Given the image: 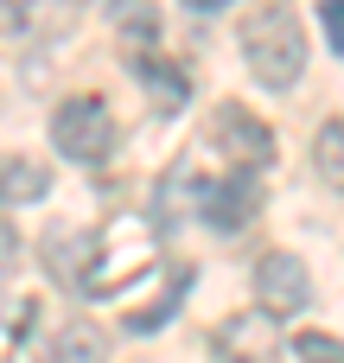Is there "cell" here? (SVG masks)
Listing matches in <instances>:
<instances>
[{
	"label": "cell",
	"mask_w": 344,
	"mask_h": 363,
	"mask_svg": "<svg viewBox=\"0 0 344 363\" xmlns=\"http://www.w3.org/2000/svg\"><path fill=\"white\" fill-rule=\"evenodd\" d=\"M243 57L255 70V83L268 89H294L306 70V32L294 19V6H255L243 19Z\"/></svg>",
	"instance_id": "cell-1"
},
{
	"label": "cell",
	"mask_w": 344,
	"mask_h": 363,
	"mask_svg": "<svg viewBox=\"0 0 344 363\" xmlns=\"http://www.w3.org/2000/svg\"><path fill=\"white\" fill-rule=\"evenodd\" d=\"M51 147H57L64 160H77V166H102V160L115 153V115H109V102H102V96H70V102H57V115H51Z\"/></svg>",
	"instance_id": "cell-2"
},
{
	"label": "cell",
	"mask_w": 344,
	"mask_h": 363,
	"mask_svg": "<svg viewBox=\"0 0 344 363\" xmlns=\"http://www.w3.org/2000/svg\"><path fill=\"white\" fill-rule=\"evenodd\" d=\"M102 268H89V294L96 300H109V294H121L134 274H147L153 268V230H140V217H115V230L102 236V255H96Z\"/></svg>",
	"instance_id": "cell-3"
},
{
	"label": "cell",
	"mask_w": 344,
	"mask_h": 363,
	"mask_svg": "<svg viewBox=\"0 0 344 363\" xmlns=\"http://www.w3.org/2000/svg\"><path fill=\"white\" fill-rule=\"evenodd\" d=\"M255 300H262L268 319L306 313V306H313V274H306V262L287 255V249H268V255L255 262Z\"/></svg>",
	"instance_id": "cell-4"
},
{
	"label": "cell",
	"mask_w": 344,
	"mask_h": 363,
	"mask_svg": "<svg viewBox=\"0 0 344 363\" xmlns=\"http://www.w3.org/2000/svg\"><path fill=\"white\" fill-rule=\"evenodd\" d=\"M211 351H217V363H274V351H281V319H268V313H236V319L217 325Z\"/></svg>",
	"instance_id": "cell-5"
},
{
	"label": "cell",
	"mask_w": 344,
	"mask_h": 363,
	"mask_svg": "<svg viewBox=\"0 0 344 363\" xmlns=\"http://www.w3.org/2000/svg\"><path fill=\"white\" fill-rule=\"evenodd\" d=\"M198 211H204V223H211V230H243V223L262 211V185H255V172H243V166H236L230 179L204 185Z\"/></svg>",
	"instance_id": "cell-6"
},
{
	"label": "cell",
	"mask_w": 344,
	"mask_h": 363,
	"mask_svg": "<svg viewBox=\"0 0 344 363\" xmlns=\"http://www.w3.org/2000/svg\"><path fill=\"white\" fill-rule=\"evenodd\" d=\"M211 134H217V147H230V153H236V160H243L249 172H262V166L274 160V134H268V128H262L255 115H243L236 102H223V108H217Z\"/></svg>",
	"instance_id": "cell-7"
},
{
	"label": "cell",
	"mask_w": 344,
	"mask_h": 363,
	"mask_svg": "<svg viewBox=\"0 0 344 363\" xmlns=\"http://www.w3.org/2000/svg\"><path fill=\"white\" fill-rule=\"evenodd\" d=\"M128 70H134V77L160 96V108H179V102L192 96V77H185V70H172L160 51H134V57H128Z\"/></svg>",
	"instance_id": "cell-8"
},
{
	"label": "cell",
	"mask_w": 344,
	"mask_h": 363,
	"mask_svg": "<svg viewBox=\"0 0 344 363\" xmlns=\"http://www.w3.org/2000/svg\"><path fill=\"white\" fill-rule=\"evenodd\" d=\"M192 281H198V274H192V262H179V268H172V281H166V294H160L153 306H140V313L128 319V332H134V338H147V332L172 325V313H179V300L192 294Z\"/></svg>",
	"instance_id": "cell-9"
},
{
	"label": "cell",
	"mask_w": 344,
	"mask_h": 363,
	"mask_svg": "<svg viewBox=\"0 0 344 363\" xmlns=\"http://www.w3.org/2000/svg\"><path fill=\"white\" fill-rule=\"evenodd\" d=\"M45 191H51L45 166H32V160H0V211H6V204H26V198H45Z\"/></svg>",
	"instance_id": "cell-10"
},
{
	"label": "cell",
	"mask_w": 344,
	"mask_h": 363,
	"mask_svg": "<svg viewBox=\"0 0 344 363\" xmlns=\"http://www.w3.org/2000/svg\"><path fill=\"white\" fill-rule=\"evenodd\" d=\"M51 363H109V338H102L89 319H77V325H64V338H57Z\"/></svg>",
	"instance_id": "cell-11"
},
{
	"label": "cell",
	"mask_w": 344,
	"mask_h": 363,
	"mask_svg": "<svg viewBox=\"0 0 344 363\" xmlns=\"http://www.w3.org/2000/svg\"><path fill=\"white\" fill-rule=\"evenodd\" d=\"M313 160H319V179H326L332 191H344V115L319 128V140H313Z\"/></svg>",
	"instance_id": "cell-12"
},
{
	"label": "cell",
	"mask_w": 344,
	"mask_h": 363,
	"mask_svg": "<svg viewBox=\"0 0 344 363\" xmlns=\"http://www.w3.org/2000/svg\"><path fill=\"white\" fill-rule=\"evenodd\" d=\"M294 357H306V363H344V338H332V332H300V338H294Z\"/></svg>",
	"instance_id": "cell-13"
},
{
	"label": "cell",
	"mask_w": 344,
	"mask_h": 363,
	"mask_svg": "<svg viewBox=\"0 0 344 363\" xmlns=\"http://www.w3.org/2000/svg\"><path fill=\"white\" fill-rule=\"evenodd\" d=\"M319 19H326V38H332V51L344 57V0H326V6H319Z\"/></svg>",
	"instance_id": "cell-14"
},
{
	"label": "cell",
	"mask_w": 344,
	"mask_h": 363,
	"mask_svg": "<svg viewBox=\"0 0 344 363\" xmlns=\"http://www.w3.org/2000/svg\"><path fill=\"white\" fill-rule=\"evenodd\" d=\"M13 255H19V242H13V223L0 217V281L13 274Z\"/></svg>",
	"instance_id": "cell-15"
},
{
	"label": "cell",
	"mask_w": 344,
	"mask_h": 363,
	"mask_svg": "<svg viewBox=\"0 0 344 363\" xmlns=\"http://www.w3.org/2000/svg\"><path fill=\"white\" fill-rule=\"evenodd\" d=\"M192 13H223V6H236V0H185Z\"/></svg>",
	"instance_id": "cell-16"
},
{
	"label": "cell",
	"mask_w": 344,
	"mask_h": 363,
	"mask_svg": "<svg viewBox=\"0 0 344 363\" xmlns=\"http://www.w3.org/2000/svg\"><path fill=\"white\" fill-rule=\"evenodd\" d=\"M0 6H6V19H26V6H32V0H0Z\"/></svg>",
	"instance_id": "cell-17"
}]
</instances>
